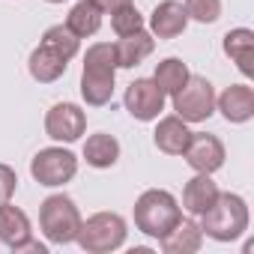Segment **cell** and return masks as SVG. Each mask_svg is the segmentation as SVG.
I'll use <instances>...</instances> for the list:
<instances>
[{"instance_id": "obj_1", "label": "cell", "mask_w": 254, "mask_h": 254, "mask_svg": "<svg viewBox=\"0 0 254 254\" xmlns=\"http://www.w3.org/2000/svg\"><path fill=\"white\" fill-rule=\"evenodd\" d=\"M200 230L215 242H233L248 230V206L239 194H221L200 215Z\"/></svg>"}, {"instance_id": "obj_2", "label": "cell", "mask_w": 254, "mask_h": 254, "mask_svg": "<svg viewBox=\"0 0 254 254\" xmlns=\"http://www.w3.org/2000/svg\"><path fill=\"white\" fill-rule=\"evenodd\" d=\"M180 218H183V209L177 197L165 189H150L135 200V227L153 239H162Z\"/></svg>"}, {"instance_id": "obj_3", "label": "cell", "mask_w": 254, "mask_h": 254, "mask_svg": "<svg viewBox=\"0 0 254 254\" xmlns=\"http://www.w3.org/2000/svg\"><path fill=\"white\" fill-rule=\"evenodd\" d=\"M39 227L48 236V242H54V245L75 242L78 227H81V212H78L75 200L66 197V194L45 197L42 206H39Z\"/></svg>"}, {"instance_id": "obj_4", "label": "cell", "mask_w": 254, "mask_h": 254, "mask_svg": "<svg viewBox=\"0 0 254 254\" xmlns=\"http://www.w3.org/2000/svg\"><path fill=\"white\" fill-rule=\"evenodd\" d=\"M75 242L90 254H108L117 251L126 242V221L117 212H96L87 221H81Z\"/></svg>"}, {"instance_id": "obj_5", "label": "cell", "mask_w": 254, "mask_h": 254, "mask_svg": "<svg viewBox=\"0 0 254 254\" xmlns=\"http://www.w3.org/2000/svg\"><path fill=\"white\" fill-rule=\"evenodd\" d=\"M174 111L183 123H203L215 111V90L206 78L189 75V81L174 93Z\"/></svg>"}, {"instance_id": "obj_6", "label": "cell", "mask_w": 254, "mask_h": 254, "mask_svg": "<svg viewBox=\"0 0 254 254\" xmlns=\"http://www.w3.org/2000/svg\"><path fill=\"white\" fill-rule=\"evenodd\" d=\"M30 174H33V180L39 186L57 189V186L69 183L78 174V159H75V153H69L63 147H48V150H39L33 156Z\"/></svg>"}, {"instance_id": "obj_7", "label": "cell", "mask_w": 254, "mask_h": 254, "mask_svg": "<svg viewBox=\"0 0 254 254\" xmlns=\"http://www.w3.org/2000/svg\"><path fill=\"white\" fill-rule=\"evenodd\" d=\"M123 102H126V111H129L135 120H141V123H150V120H156L165 111V93L159 90V84L153 78L132 81L129 87H126Z\"/></svg>"}, {"instance_id": "obj_8", "label": "cell", "mask_w": 254, "mask_h": 254, "mask_svg": "<svg viewBox=\"0 0 254 254\" xmlns=\"http://www.w3.org/2000/svg\"><path fill=\"white\" fill-rule=\"evenodd\" d=\"M84 129H87V114L72 102L54 105L45 117V135L54 138V141H63V144L78 141L84 135Z\"/></svg>"}, {"instance_id": "obj_9", "label": "cell", "mask_w": 254, "mask_h": 254, "mask_svg": "<svg viewBox=\"0 0 254 254\" xmlns=\"http://www.w3.org/2000/svg\"><path fill=\"white\" fill-rule=\"evenodd\" d=\"M186 162L189 168H194L197 174H215L221 165H224V144L215 138V135H206V132H191V141L186 147Z\"/></svg>"}, {"instance_id": "obj_10", "label": "cell", "mask_w": 254, "mask_h": 254, "mask_svg": "<svg viewBox=\"0 0 254 254\" xmlns=\"http://www.w3.org/2000/svg\"><path fill=\"white\" fill-rule=\"evenodd\" d=\"M215 108L227 123H248L254 117V90L248 84H230L215 99Z\"/></svg>"}, {"instance_id": "obj_11", "label": "cell", "mask_w": 254, "mask_h": 254, "mask_svg": "<svg viewBox=\"0 0 254 254\" xmlns=\"http://www.w3.org/2000/svg\"><path fill=\"white\" fill-rule=\"evenodd\" d=\"M186 24H189V15L180 0H162L150 15V30L159 39H177L186 30Z\"/></svg>"}, {"instance_id": "obj_12", "label": "cell", "mask_w": 254, "mask_h": 254, "mask_svg": "<svg viewBox=\"0 0 254 254\" xmlns=\"http://www.w3.org/2000/svg\"><path fill=\"white\" fill-rule=\"evenodd\" d=\"M165 254H194L203 245V230L191 218H180L162 239H159Z\"/></svg>"}, {"instance_id": "obj_13", "label": "cell", "mask_w": 254, "mask_h": 254, "mask_svg": "<svg viewBox=\"0 0 254 254\" xmlns=\"http://www.w3.org/2000/svg\"><path fill=\"white\" fill-rule=\"evenodd\" d=\"M156 48V39L153 33H147L144 27L129 33V36H120V42H114V57H117V66L120 69H135L141 60H147Z\"/></svg>"}, {"instance_id": "obj_14", "label": "cell", "mask_w": 254, "mask_h": 254, "mask_svg": "<svg viewBox=\"0 0 254 254\" xmlns=\"http://www.w3.org/2000/svg\"><path fill=\"white\" fill-rule=\"evenodd\" d=\"M27 239H30V218L24 215V209L12 206L9 200L0 203V242L18 251Z\"/></svg>"}, {"instance_id": "obj_15", "label": "cell", "mask_w": 254, "mask_h": 254, "mask_svg": "<svg viewBox=\"0 0 254 254\" xmlns=\"http://www.w3.org/2000/svg\"><path fill=\"white\" fill-rule=\"evenodd\" d=\"M153 141H156V147H159L162 153H168V156H183L186 147H189V141H191V132H189V126H186L180 117H165V120H159V126H156Z\"/></svg>"}, {"instance_id": "obj_16", "label": "cell", "mask_w": 254, "mask_h": 254, "mask_svg": "<svg viewBox=\"0 0 254 254\" xmlns=\"http://www.w3.org/2000/svg\"><path fill=\"white\" fill-rule=\"evenodd\" d=\"M224 54L236 63L242 75H254V33L248 27H236L224 36Z\"/></svg>"}, {"instance_id": "obj_17", "label": "cell", "mask_w": 254, "mask_h": 254, "mask_svg": "<svg viewBox=\"0 0 254 254\" xmlns=\"http://www.w3.org/2000/svg\"><path fill=\"white\" fill-rule=\"evenodd\" d=\"M218 197V186L209 180V174H197L194 180L186 183L183 189V206L191 212V215H203Z\"/></svg>"}, {"instance_id": "obj_18", "label": "cell", "mask_w": 254, "mask_h": 254, "mask_svg": "<svg viewBox=\"0 0 254 254\" xmlns=\"http://www.w3.org/2000/svg\"><path fill=\"white\" fill-rule=\"evenodd\" d=\"M66 66H69V60H63L57 51H51L45 45H39L30 54V63H27L33 81H39V84H54L60 75H66Z\"/></svg>"}, {"instance_id": "obj_19", "label": "cell", "mask_w": 254, "mask_h": 254, "mask_svg": "<svg viewBox=\"0 0 254 254\" xmlns=\"http://www.w3.org/2000/svg\"><path fill=\"white\" fill-rule=\"evenodd\" d=\"M102 9L93 3V0H78V3L72 6V12L66 15V27L78 36V39H84V36H93V33H99V27H102Z\"/></svg>"}, {"instance_id": "obj_20", "label": "cell", "mask_w": 254, "mask_h": 254, "mask_svg": "<svg viewBox=\"0 0 254 254\" xmlns=\"http://www.w3.org/2000/svg\"><path fill=\"white\" fill-rule=\"evenodd\" d=\"M84 159L90 168H114L117 159H120V144L114 135H90L87 144H84Z\"/></svg>"}, {"instance_id": "obj_21", "label": "cell", "mask_w": 254, "mask_h": 254, "mask_svg": "<svg viewBox=\"0 0 254 254\" xmlns=\"http://www.w3.org/2000/svg\"><path fill=\"white\" fill-rule=\"evenodd\" d=\"M189 66L183 63V60H177V57H168V60H162L159 66H156V75H153V81L159 84V90L165 93V96H174L186 81H189Z\"/></svg>"}, {"instance_id": "obj_22", "label": "cell", "mask_w": 254, "mask_h": 254, "mask_svg": "<svg viewBox=\"0 0 254 254\" xmlns=\"http://www.w3.org/2000/svg\"><path fill=\"white\" fill-rule=\"evenodd\" d=\"M81 96L93 108L108 105L111 96H114V75H90V72H81Z\"/></svg>"}, {"instance_id": "obj_23", "label": "cell", "mask_w": 254, "mask_h": 254, "mask_svg": "<svg viewBox=\"0 0 254 254\" xmlns=\"http://www.w3.org/2000/svg\"><path fill=\"white\" fill-rule=\"evenodd\" d=\"M39 45L57 51L63 60H72V57L78 54V48H81V39H78L66 24H54V27H48V30L42 33V42H39Z\"/></svg>"}, {"instance_id": "obj_24", "label": "cell", "mask_w": 254, "mask_h": 254, "mask_svg": "<svg viewBox=\"0 0 254 254\" xmlns=\"http://www.w3.org/2000/svg\"><path fill=\"white\" fill-rule=\"evenodd\" d=\"M84 72L90 75H114L117 72V57L111 42H96L84 54Z\"/></svg>"}, {"instance_id": "obj_25", "label": "cell", "mask_w": 254, "mask_h": 254, "mask_svg": "<svg viewBox=\"0 0 254 254\" xmlns=\"http://www.w3.org/2000/svg\"><path fill=\"white\" fill-rule=\"evenodd\" d=\"M111 27H114L117 36H129V33H135V30L144 27V15L135 9V3H129V6L111 12Z\"/></svg>"}, {"instance_id": "obj_26", "label": "cell", "mask_w": 254, "mask_h": 254, "mask_svg": "<svg viewBox=\"0 0 254 254\" xmlns=\"http://www.w3.org/2000/svg\"><path fill=\"white\" fill-rule=\"evenodd\" d=\"M183 6H186V15L200 24H212L221 15V0H186Z\"/></svg>"}, {"instance_id": "obj_27", "label": "cell", "mask_w": 254, "mask_h": 254, "mask_svg": "<svg viewBox=\"0 0 254 254\" xmlns=\"http://www.w3.org/2000/svg\"><path fill=\"white\" fill-rule=\"evenodd\" d=\"M15 186H18V177L9 165H0V203H6L12 194H15Z\"/></svg>"}, {"instance_id": "obj_28", "label": "cell", "mask_w": 254, "mask_h": 254, "mask_svg": "<svg viewBox=\"0 0 254 254\" xmlns=\"http://www.w3.org/2000/svg\"><path fill=\"white\" fill-rule=\"evenodd\" d=\"M93 3H96L102 12H108V15H111V12H117V9H123V6H129L132 0H93Z\"/></svg>"}, {"instance_id": "obj_29", "label": "cell", "mask_w": 254, "mask_h": 254, "mask_svg": "<svg viewBox=\"0 0 254 254\" xmlns=\"http://www.w3.org/2000/svg\"><path fill=\"white\" fill-rule=\"evenodd\" d=\"M48 3H63V0H48Z\"/></svg>"}]
</instances>
